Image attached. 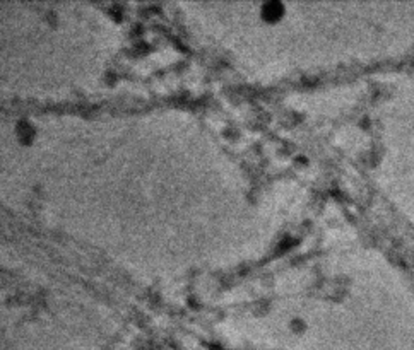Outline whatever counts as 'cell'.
I'll list each match as a JSON object with an SVG mask.
<instances>
[{"label": "cell", "instance_id": "obj_1", "mask_svg": "<svg viewBox=\"0 0 414 350\" xmlns=\"http://www.w3.org/2000/svg\"><path fill=\"white\" fill-rule=\"evenodd\" d=\"M281 11H282V4H279V2H269V4H265L264 9H262L265 19H277L281 16Z\"/></svg>", "mask_w": 414, "mask_h": 350}]
</instances>
